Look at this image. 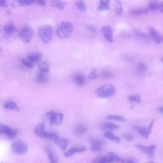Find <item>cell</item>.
I'll return each instance as SVG.
<instances>
[{
  "label": "cell",
  "instance_id": "cell-25",
  "mask_svg": "<svg viewBox=\"0 0 163 163\" xmlns=\"http://www.w3.org/2000/svg\"><path fill=\"white\" fill-rule=\"evenodd\" d=\"M41 59V54L40 53H31L28 55V61L30 63L39 62Z\"/></svg>",
  "mask_w": 163,
  "mask_h": 163
},
{
  "label": "cell",
  "instance_id": "cell-11",
  "mask_svg": "<svg viewBox=\"0 0 163 163\" xmlns=\"http://www.w3.org/2000/svg\"><path fill=\"white\" fill-rule=\"evenodd\" d=\"M149 29L150 37L156 44H161L163 43V34H161L157 29L149 27Z\"/></svg>",
  "mask_w": 163,
  "mask_h": 163
},
{
  "label": "cell",
  "instance_id": "cell-37",
  "mask_svg": "<svg viewBox=\"0 0 163 163\" xmlns=\"http://www.w3.org/2000/svg\"><path fill=\"white\" fill-rule=\"evenodd\" d=\"M128 99L131 101H133V102H136V103H141V98H140V95H132V96H129Z\"/></svg>",
  "mask_w": 163,
  "mask_h": 163
},
{
  "label": "cell",
  "instance_id": "cell-48",
  "mask_svg": "<svg viewBox=\"0 0 163 163\" xmlns=\"http://www.w3.org/2000/svg\"><path fill=\"white\" fill-rule=\"evenodd\" d=\"M161 61H162V62L163 63V57H162V58H161Z\"/></svg>",
  "mask_w": 163,
  "mask_h": 163
},
{
  "label": "cell",
  "instance_id": "cell-19",
  "mask_svg": "<svg viewBox=\"0 0 163 163\" xmlns=\"http://www.w3.org/2000/svg\"><path fill=\"white\" fill-rule=\"evenodd\" d=\"M45 150L49 157L50 163H58L57 156H56L55 152L52 150V147H50V146H47L45 147Z\"/></svg>",
  "mask_w": 163,
  "mask_h": 163
},
{
  "label": "cell",
  "instance_id": "cell-2",
  "mask_svg": "<svg viewBox=\"0 0 163 163\" xmlns=\"http://www.w3.org/2000/svg\"><path fill=\"white\" fill-rule=\"evenodd\" d=\"M115 93V87L111 84H105L102 85L96 90V95L103 98H109V97L113 96Z\"/></svg>",
  "mask_w": 163,
  "mask_h": 163
},
{
  "label": "cell",
  "instance_id": "cell-17",
  "mask_svg": "<svg viewBox=\"0 0 163 163\" xmlns=\"http://www.w3.org/2000/svg\"><path fill=\"white\" fill-rule=\"evenodd\" d=\"M111 6L115 13L118 16L120 17L123 13V6H122V2L120 1L115 0V1L111 2Z\"/></svg>",
  "mask_w": 163,
  "mask_h": 163
},
{
  "label": "cell",
  "instance_id": "cell-16",
  "mask_svg": "<svg viewBox=\"0 0 163 163\" xmlns=\"http://www.w3.org/2000/svg\"><path fill=\"white\" fill-rule=\"evenodd\" d=\"M73 81L78 86L82 87L85 83V78L84 75L81 73H76L73 76Z\"/></svg>",
  "mask_w": 163,
  "mask_h": 163
},
{
  "label": "cell",
  "instance_id": "cell-23",
  "mask_svg": "<svg viewBox=\"0 0 163 163\" xmlns=\"http://www.w3.org/2000/svg\"><path fill=\"white\" fill-rule=\"evenodd\" d=\"M110 1L108 0H102L100 1L97 10L98 12H104L106 11L110 8Z\"/></svg>",
  "mask_w": 163,
  "mask_h": 163
},
{
  "label": "cell",
  "instance_id": "cell-35",
  "mask_svg": "<svg viewBox=\"0 0 163 163\" xmlns=\"http://www.w3.org/2000/svg\"><path fill=\"white\" fill-rule=\"evenodd\" d=\"M107 119H110V120H115L117 121H120V122H125L126 121V119L123 117H121L119 115H108L107 117Z\"/></svg>",
  "mask_w": 163,
  "mask_h": 163
},
{
  "label": "cell",
  "instance_id": "cell-40",
  "mask_svg": "<svg viewBox=\"0 0 163 163\" xmlns=\"http://www.w3.org/2000/svg\"><path fill=\"white\" fill-rule=\"evenodd\" d=\"M97 76H98V72H97V70L96 68H94V69H93V70L91 71L90 73L89 74V79L90 80H93V79H95L96 78H97Z\"/></svg>",
  "mask_w": 163,
  "mask_h": 163
},
{
  "label": "cell",
  "instance_id": "cell-32",
  "mask_svg": "<svg viewBox=\"0 0 163 163\" xmlns=\"http://www.w3.org/2000/svg\"><path fill=\"white\" fill-rule=\"evenodd\" d=\"M51 4H52V6L53 7H55L60 10H63L65 7L66 3L61 1H53L51 2Z\"/></svg>",
  "mask_w": 163,
  "mask_h": 163
},
{
  "label": "cell",
  "instance_id": "cell-31",
  "mask_svg": "<svg viewBox=\"0 0 163 163\" xmlns=\"http://www.w3.org/2000/svg\"><path fill=\"white\" fill-rule=\"evenodd\" d=\"M135 35L138 38H139L140 39L144 40H149V37L146 33L142 32L140 30H135Z\"/></svg>",
  "mask_w": 163,
  "mask_h": 163
},
{
  "label": "cell",
  "instance_id": "cell-24",
  "mask_svg": "<svg viewBox=\"0 0 163 163\" xmlns=\"http://www.w3.org/2000/svg\"><path fill=\"white\" fill-rule=\"evenodd\" d=\"M87 131L86 126L82 125V124H79L76 126L74 129V134L76 135H82L85 134Z\"/></svg>",
  "mask_w": 163,
  "mask_h": 163
},
{
  "label": "cell",
  "instance_id": "cell-21",
  "mask_svg": "<svg viewBox=\"0 0 163 163\" xmlns=\"http://www.w3.org/2000/svg\"><path fill=\"white\" fill-rule=\"evenodd\" d=\"M4 33L8 36H12L15 31H17V28H15V25L12 23L10 22L6 24L3 28Z\"/></svg>",
  "mask_w": 163,
  "mask_h": 163
},
{
  "label": "cell",
  "instance_id": "cell-13",
  "mask_svg": "<svg viewBox=\"0 0 163 163\" xmlns=\"http://www.w3.org/2000/svg\"><path fill=\"white\" fill-rule=\"evenodd\" d=\"M87 150V148L85 147L84 146H75V147H72L71 148L64 153V156L66 157H71L72 156H73L74 154H76V153H80V152H83Z\"/></svg>",
  "mask_w": 163,
  "mask_h": 163
},
{
  "label": "cell",
  "instance_id": "cell-34",
  "mask_svg": "<svg viewBox=\"0 0 163 163\" xmlns=\"http://www.w3.org/2000/svg\"><path fill=\"white\" fill-rule=\"evenodd\" d=\"M75 4L76 5L77 8L80 10L81 12H85L87 11V7L85 6V4L83 1H80V0H79V1H76L75 2Z\"/></svg>",
  "mask_w": 163,
  "mask_h": 163
},
{
  "label": "cell",
  "instance_id": "cell-7",
  "mask_svg": "<svg viewBox=\"0 0 163 163\" xmlns=\"http://www.w3.org/2000/svg\"><path fill=\"white\" fill-rule=\"evenodd\" d=\"M19 37L25 43H29L33 37V31L29 26L24 27L19 33Z\"/></svg>",
  "mask_w": 163,
  "mask_h": 163
},
{
  "label": "cell",
  "instance_id": "cell-12",
  "mask_svg": "<svg viewBox=\"0 0 163 163\" xmlns=\"http://www.w3.org/2000/svg\"><path fill=\"white\" fill-rule=\"evenodd\" d=\"M0 135H4L9 138H13L17 135V131L7 126L0 124Z\"/></svg>",
  "mask_w": 163,
  "mask_h": 163
},
{
  "label": "cell",
  "instance_id": "cell-45",
  "mask_svg": "<svg viewBox=\"0 0 163 163\" xmlns=\"http://www.w3.org/2000/svg\"><path fill=\"white\" fill-rule=\"evenodd\" d=\"M36 3H38L39 5H40V6H43V7L46 6V3L44 1H36Z\"/></svg>",
  "mask_w": 163,
  "mask_h": 163
},
{
  "label": "cell",
  "instance_id": "cell-3",
  "mask_svg": "<svg viewBox=\"0 0 163 163\" xmlns=\"http://www.w3.org/2000/svg\"><path fill=\"white\" fill-rule=\"evenodd\" d=\"M38 35L42 42L47 43L52 37V28L50 25H45L38 31Z\"/></svg>",
  "mask_w": 163,
  "mask_h": 163
},
{
  "label": "cell",
  "instance_id": "cell-8",
  "mask_svg": "<svg viewBox=\"0 0 163 163\" xmlns=\"http://www.w3.org/2000/svg\"><path fill=\"white\" fill-rule=\"evenodd\" d=\"M136 147L142 153L146 154L150 158H152L154 157V153L156 150V145H152L150 146H144L142 145L137 144L136 145Z\"/></svg>",
  "mask_w": 163,
  "mask_h": 163
},
{
  "label": "cell",
  "instance_id": "cell-47",
  "mask_svg": "<svg viewBox=\"0 0 163 163\" xmlns=\"http://www.w3.org/2000/svg\"><path fill=\"white\" fill-rule=\"evenodd\" d=\"M158 110L161 112V113H163V107H160V108H158Z\"/></svg>",
  "mask_w": 163,
  "mask_h": 163
},
{
  "label": "cell",
  "instance_id": "cell-1",
  "mask_svg": "<svg viewBox=\"0 0 163 163\" xmlns=\"http://www.w3.org/2000/svg\"><path fill=\"white\" fill-rule=\"evenodd\" d=\"M73 30L72 23L68 21L63 22L56 31V34L61 39H66L71 37Z\"/></svg>",
  "mask_w": 163,
  "mask_h": 163
},
{
  "label": "cell",
  "instance_id": "cell-41",
  "mask_svg": "<svg viewBox=\"0 0 163 163\" xmlns=\"http://www.w3.org/2000/svg\"><path fill=\"white\" fill-rule=\"evenodd\" d=\"M21 61H22V64H23L25 66H26V67L29 68H33V64H32L31 63L29 62V61H28V60H25V59H22L21 60Z\"/></svg>",
  "mask_w": 163,
  "mask_h": 163
},
{
  "label": "cell",
  "instance_id": "cell-29",
  "mask_svg": "<svg viewBox=\"0 0 163 163\" xmlns=\"http://www.w3.org/2000/svg\"><path fill=\"white\" fill-rule=\"evenodd\" d=\"M4 108L14 111H19V108L18 105L13 101H8L7 103H5L4 105Z\"/></svg>",
  "mask_w": 163,
  "mask_h": 163
},
{
  "label": "cell",
  "instance_id": "cell-4",
  "mask_svg": "<svg viewBox=\"0 0 163 163\" xmlns=\"http://www.w3.org/2000/svg\"><path fill=\"white\" fill-rule=\"evenodd\" d=\"M121 158L113 152H109L104 157H100L94 159L92 163H112L122 161Z\"/></svg>",
  "mask_w": 163,
  "mask_h": 163
},
{
  "label": "cell",
  "instance_id": "cell-22",
  "mask_svg": "<svg viewBox=\"0 0 163 163\" xmlns=\"http://www.w3.org/2000/svg\"><path fill=\"white\" fill-rule=\"evenodd\" d=\"M146 9L148 12L157 11V10L160 9V4L157 1H150Z\"/></svg>",
  "mask_w": 163,
  "mask_h": 163
},
{
  "label": "cell",
  "instance_id": "cell-30",
  "mask_svg": "<svg viewBox=\"0 0 163 163\" xmlns=\"http://www.w3.org/2000/svg\"><path fill=\"white\" fill-rule=\"evenodd\" d=\"M136 69H137L138 72L141 73V74H143V73H145L148 70V68H147V65L144 63L140 62L137 64Z\"/></svg>",
  "mask_w": 163,
  "mask_h": 163
},
{
  "label": "cell",
  "instance_id": "cell-15",
  "mask_svg": "<svg viewBox=\"0 0 163 163\" xmlns=\"http://www.w3.org/2000/svg\"><path fill=\"white\" fill-rule=\"evenodd\" d=\"M48 132L45 130V124L42 123L38 124L34 129V134L40 138H47Z\"/></svg>",
  "mask_w": 163,
  "mask_h": 163
},
{
  "label": "cell",
  "instance_id": "cell-18",
  "mask_svg": "<svg viewBox=\"0 0 163 163\" xmlns=\"http://www.w3.org/2000/svg\"><path fill=\"white\" fill-rule=\"evenodd\" d=\"M54 141L62 150H65L71 142V141L68 139L61 138L59 137L55 139Z\"/></svg>",
  "mask_w": 163,
  "mask_h": 163
},
{
  "label": "cell",
  "instance_id": "cell-49",
  "mask_svg": "<svg viewBox=\"0 0 163 163\" xmlns=\"http://www.w3.org/2000/svg\"><path fill=\"white\" fill-rule=\"evenodd\" d=\"M148 163H156V162H154V161H151V162H148Z\"/></svg>",
  "mask_w": 163,
  "mask_h": 163
},
{
  "label": "cell",
  "instance_id": "cell-38",
  "mask_svg": "<svg viewBox=\"0 0 163 163\" xmlns=\"http://www.w3.org/2000/svg\"><path fill=\"white\" fill-rule=\"evenodd\" d=\"M100 75L101 77L103 78H110V77H112L113 76V74H112L110 71H107V70H103L101 72Z\"/></svg>",
  "mask_w": 163,
  "mask_h": 163
},
{
  "label": "cell",
  "instance_id": "cell-50",
  "mask_svg": "<svg viewBox=\"0 0 163 163\" xmlns=\"http://www.w3.org/2000/svg\"><path fill=\"white\" fill-rule=\"evenodd\" d=\"M1 49H0V52H1Z\"/></svg>",
  "mask_w": 163,
  "mask_h": 163
},
{
  "label": "cell",
  "instance_id": "cell-10",
  "mask_svg": "<svg viewBox=\"0 0 163 163\" xmlns=\"http://www.w3.org/2000/svg\"><path fill=\"white\" fill-rule=\"evenodd\" d=\"M154 122H155V119H153L151 121L149 126L148 127H145L135 126V129H136L137 131H138L143 137H144L145 138H148L152 132V127L154 124Z\"/></svg>",
  "mask_w": 163,
  "mask_h": 163
},
{
  "label": "cell",
  "instance_id": "cell-28",
  "mask_svg": "<svg viewBox=\"0 0 163 163\" xmlns=\"http://www.w3.org/2000/svg\"><path fill=\"white\" fill-rule=\"evenodd\" d=\"M38 67H39V70L40 73H47L49 72V67L48 64L43 62V61H39L38 62Z\"/></svg>",
  "mask_w": 163,
  "mask_h": 163
},
{
  "label": "cell",
  "instance_id": "cell-42",
  "mask_svg": "<svg viewBox=\"0 0 163 163\" xmlns=\"http://www.w3.org/2000/svg\"><path fill=\"white\" fill-rule=\"evenodd\" d=\"M121 162L122 163H135V161L132 159H122Z\"/></svg>",
  "mask_w": 163,
  "mask_h": 163
},
{
  "label": "cell",
  "instance_id": "cell-44",
  "mask_svg": "<svg viewBox=\"0 0 163 163\" xmlns=\"http://www.w3.org/2000/svg\"><path fill=\"white\" fill-rule=\"evenodd\" d=\"M124 137L127 140H132V139H133V137H132L131 135H124Z\"/></svg>",
  "mask_w": 163,
  "mask_h": 163
},
{
  "label": "cell",
  "instance_id": "cell-46",
  "mask_svg": "<svg viewBox=\"0 0 163 163\" xmlns=\"http://www.w3.org/2000/svg\"><path fill=\"white\" fill-rule=\"evenodd\" d=\"M159 4H160V11L163 13V1L161 2Z\"/></svg>",
  "mask_w": 163,
  "mask_h": 163
},
{
  "label": "cell",
  "instance_id": "cell-43",
  "mask_svg": "<svg viewBox=\"0 0 163 163\" xmlns=\"http://www.w3.org/2000/svg\"><path fill=\"white\" fill-rule=\"evenodd\" d=\"M8 6V3L6 1H4V0H0V7H5Z\"/></svg>",
  "mask_w": 163,
  "mask_h": 163
},
{
  "label": "cell",
  "instance_id": "cell-9",
  "mask_svg": "<svg viewBox=\"0 0 163 163\" xmlns=\"http://www.w3.org/2000/svg\"><path fill=\"white\" fill-rule=\"evenodd\" d=\"M101 33H103V37L105 38V40L107 42L109 43L114 42V37H113V33L114 31L113 29L109 25H103L102 26L100 29Z\"/></svg>",
  "mask_w": 163,
  "mask_h": 163
},
{
  "label": "cell",
  "instance_id": "cell-36",
  "mask_svg": "<svg viewBox=\"0 0 163 163\" xmlns=\"http://www.w3.org/2000/svg\"><path fill=\"white\" fill-rule=\"evenodd\" d=\"M131 13L134 14V15H140V14H145L148 13L147 9H144V8H138V9H135L132 10L131 12Z\"/></svg>",
  "mask_w": 163,
  "mask_h": 163
},
{
  "label": "cell",
  "instance_id": "cell-14",
  "mask_svg": "<svg viewBox=\"0 0 163 163\" xmlns=\"http://www.w3.org/2000/svg\"><path fill=\"white\" fill-rule=\"evenodd\" d=\"M104 141L99 140L91 141V150L94 152H100L103 149Z\"/></svg>",
  "mask_w": 163,
  "mask_h": 163
},
{
  "label": "cell",
  "instance_id": "cell-33",
  "mask_svg": "<svg viewBox=\"0 0 163 163\" xmlns=\"http://www.w3.org/2000/svg\"><path fill=\"white\" fill-rule=\"evenodd\" d=\"M84 28L88 31L89 32L93 33V34H96L97 33V28L96 26H94L93 24H84Z\"/></svg>",
  "mask_w": 163,
  "mask_h": 163
},
{
  "label": "cell",
  "instance_id": "cell-20",
  "mask_svg": "<svg viewBox=\"0 0 163 163\" xmlns=\"http://www.w3.org/2000/svg\"><path fill=\"white\" fill-rule=\"evenodd\" d=\"M101 129L103 131H105L106 132H111V131L117 129L119 128V126L113 124L109 123V122H105V123H102L100 125Z\"/></svg>",
  "mask_w": 163,
  "mask_h": 163
},
{
  "label": "cell",
  "instance_id": "cell-26",
  "mask_svg": "<svg viewBox=\"0 0 163 163\" xmlns=\"http://www.w3.org/2000/svg\"><path fill=\"white\" fill-rule=\"evenodd\" d=\"M104 137L112 141L117 143V144H119L120 141V138L114 135L113 133H111V132H106L104 135Z\"/></svg>",
  "mask_w": 163,
  "mask_h": 163
},
{
  "label": "cell",
  "instance_id": "cell-39",
  "mask_svg": "<svg viewBox=\"0 0 163 163\" xmlns=\"http://www.w3.org/2000/svg\"><path fill=\"white\" fill-rule=\"evenodd\" d=\"M18 3L22 6H29V5L32 4L34 3V1L33 0H19Z\"/></svg>",
  "mask_w": 163,
  "mask_h": 163
},
{
  "label": "cell",
  "instance_id": "cell-5",
  "mask_svg": "<svg viewBox=\"0 0 163 163\" xmlns=\"http://www.w3.org/2000/svg\"><path fill=\"white\" fill-rule=\"evenodd\" d=\"M45 115L47 117L51 124L56 126H59L62 124L64 118V115L63 114L54 111H48L45 114Z\"/></svg>",
  "mask_w": 163,
  "mask_h": 163
},
{
  "label": "cell",
  "instance_id": "cell-6",
  "mask_svg": "<svg viewBox=\"0 0 163 163\" xmlns=\"http://www.w3.org/2000/svg\"><path fill=\"white\" fill-rule=\"evenodd\" d=\"M28 149L27 144L22 140L15 141L12 145V150L15 154L22 155L26 153Z\"/></svg>",
  "mask_w": 163,
  "mask_h": 163
},
{
  "label": "cell",
  "instance_id": "cell-27",
  "mask_svg": "<svg viewBox=\"0 0 163 163\" xmlns=\"http://www.w3.org/2000/svg\"><path fill=\"white\" fill-rule=\"evenodd\" d=\"M49 80V77L48 76L46 75L45 73H40L39 72L37 76V78H36V81L38 83H46Z\"/></svg>",
  "mask_w": 163,
  "mask_h": 163
}]
</instances>
